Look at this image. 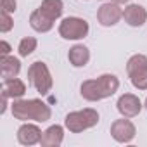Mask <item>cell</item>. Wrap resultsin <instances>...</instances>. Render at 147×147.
<instances>
[{"label":"cell","mask_w":147,"mask_h":147,"mask_svg":"<svg viewBox=\"0 0 147 147\" xmlns=\"http://www.w3.org/2000/svg\"><path fill=\"white\" fill-rule=\"evenodd\" d=\"M64 140V126L61 125H52L42 133L40 145L42 147H59Z\"/></svg>","instance_id":"4fadbf2b"},{"label":"cell","mask_w":147,"mask_h":147,"mask_svg":"<svg viewBox=\"0 0 147 147\" xmlns=\"http://www.w3.org/2000/svg\"><path fill=\"white\" fill-rule=\"evenodd\" d=\"M67 59H69V64L73 67H85L90 61V50H88V47H85L82 43H76L69 49Z\"/></svg>","instance_id":"7c38bea8"},{"label":"cell","mask_w":147,"mask_h":147,"mask_svg":"<svg viewBox=\"0 0 147 147\" xmlns=\"http://www.w3.org/2000/svg\"><path fill=\"white\" fill-rule=\"evenodd\" d=\"M106 2H114V4H119L121 5V4H128L130 0H106Z\"/></svg>","instance_id":"cb8c5ba5"},{"label":"cell","mask_w":147,"mask_h":147,"mask_svg":"<svg viewBox=\"0 0 147 147\" xmlns=\"http://www.w3.org/2000/svg\"><path fill=\"white\" fill-rule=\"evenodd\" d=\"M144 106H145V109H147V99H145V102H144Z\"/></svg>","instance_id":"d4e9b609"},{"label":"cell","mask_w":147,"mask_h":147,"mask_svg":"<svg viewBox=\"0 0 147 147\" xmlns=\"http://www.w3.org/2000/svg\"><path fill=\"white\" fill-rule=\"evenodd\" d=\"M116 107H118V111H119V114H121L123 118H135V116H138L140 111H142V102H140V99H138L137 95H133V94H123V95L118 99Z\"/></svg>","instance_id":"52a82bcc"},{"label":"cell","mask_w":147,"mask_h":147,"mask_svg":"<svg viewBox=\"0 0 147 147\" xmlns=\"http://www.w3.org/2000/svg\"><path fill=\"white\" fill-rule=\"evenodd\" d=\"M97 80H99V83H100V87H102V92H104L106 99L111 97V95H114V94L118 92V88H119V80H118V76H116V75H111V73L100 75Z\"/></svg>","instance_id":"e0dca14e"},{"label":"cell","mask_w":147,"mask_h":147,"mask_svg":"<svg viewBox=\"0 0 147 147\" xmlns=\"http://www.w3.org/2000/svg\"><path fill=\"white\" fill-rule=\"evenodd\" d=\"M80 94H82V97H83L85 100H88V102H99V100L106 99V95H104V92H102V87H100V83H99L97 78H94V80H85V82L82 83V87H80Z\"/></svg>","instance_id":"30bf717a"},{"label":"cell","mask_w":147,"mask_h":147,"mask_svg":"<svg viewBox=\"0 0 147 147\" xmlns=\"http://www.w3.org/2000/svg\"><path fill=\"white\" fill-rule=\"evenodd\" d=\"M147 69V55L144 54H135L128 59L126 62V73H128V76L133 75V73H138V71H144Z\"/></svg>","instance_id":"ac0fdd59"},{"label":"cell","mask_w":147,"mask_h":147,"mask_svg":"<svg viewBox=\"0 0 147 147\" xmlns=\"http://www.w3.org/2000/svg\"><path fill=\"white\" fill-rule=\"evenodd\" d=\"M12 116L19 121L45 123L52 116V109L42 99H16L12 102Z\"/></svg>","instance_id":"6da1fadb"},{"label":"cell","mask_w":147,"mask_h":147,"mask_svg":"<svg viewBox=\"0 0 147 147\" xmlns=\"http://www.w3.org/2000/svg\"><path fill=\"white\" fill-rule=\"evenodd\" d=\"M128 78H130L131 85L137 90H147V69L138 71V73H133V75H130Z\"/></svg>","instance_id":"ffe728a7"},{"label":"cell","mask_w":147,"mask_h":147,"mask_svg":"<svg viewBox=\"0 0 147 147\" xmlns=\"http://www.w3.org/2000/svg\"><path fill=\"white\" fill-rule=\"evenodd\" d=\"M137 135V128L135 125L130 121V118H121L113 121L111 125V137L118 142V144H130Z\"/></svg>","instance_id":"8992f818"},{"label":"cell","mask_w":147,"mask_h":147,"mask_svg":"<svg viewBox=\"0 0 147 147\" xmlns=\"http://www.w3.org/2000/svg\"><path fill=\"white\" fill-rule=\"evenodd\" d=\"M99 113L92 107H85L82 111H73L69 114H66L64 119V126L71 131V133H82L85 130H90L94 126H97L99 123Z\"/></svg>","instance_id":"7a4b0ae2"},{"label":"cell","mask_w":147,"mask_h":147,"mask_svg":"<svg viewBox=\"0 0 147 147\" xmlns=\"http://www.w3.org/2000/svg\"><path fill=\"white\" fill-rule=\"evenodd\" d=\"M40 9H42V12L47 14L52 21H57V19L62 16L64 4H62V0H42Z\"/></svg>","instance_id":"2e32d148"},{"label":"cell","mask_w":147,"mask_h":147,"mask_svg":"<svg viewBox=\"0 0 147 147\" xmlns=\"http://www.w3.org/2000/svg\"><path fill=\"white\" fill-rule=\"evenodd\" d=\"M21 71V61L14 55H4L0 57V75H2V80L7 78H18Z\"/></svg>","instance_id":"5bb4252c"},{"label":"cell","mask_w":147,"mask_h":147,"mask_svg":"<svg viewBox=\"0 0 147 147\" xmlns=\"http://www.w3.org/2000/svg\"><path fill=\"white\" fill-rule=\"evenodd\" d=\"M90 31V26L87 23V19L83 18H76V16H69L64 18L59 24V35L64 40H83Z\"/></svg>","instance_id":"277c9868"},{"label":"cell","mask_w":147,"mask_h":147,"mask_svg":"<svg viewBox=\"0 0 147 147\" xmlns=\"http://www.w3.org/2000/svg\"><path fill=\"white\" fill-rule=\"evenodd\" d=\"M28 80H30L31 87L38 94H42V95H47L52 90V85H54L50 69L42 61H36V62H33L30 66V69H28Z\"/></svg>","instance_id":"3957f363"},{"label":"cell","mask_w":147,"mask_h":147,"mask_svg":"<svg viewBox=\"0 0 147 147\" xmlns=\"http://www.w3.org/2000/svg\"><path fill=\"white\" fill-rule=\"evenodd\" d=\"M123 19L131 28H140L147 21V11L140 4H126L123 9Z\"/></svg>","instance_id":"9c48e42d"},{"label":"cell","mask_w":147,"mask_h":147,"mask_svg":"<svg viewBox=\"0 0 147 147\" xmlns=\"http://www.w3.org/2000/svg\"><path fill=\"white\" fill-rule=\"evenodd\" d=\"M54 23H55V21H52L47 14H43L40 7H38L36 11H33L31 16H30V26H31L36 33H49V31L54 28Z\"/></svg>","instance_id":"9a60e30c"},{"label":"cell","mask_w":147,"mask_h":147,"mask_svg":"<svg viewBox=\"0 0 147 147\" xmlns=\"http://www.w3.org/2000/svg\"><path fill=\"white\" fill-rule=\"evenodd\" d=\"M36 45H38V42H36L35 36H24V38L19 42L18 52H19L21 57H28V55H31V54L36 50Z\"/></svg>","instance_id":"d6986e66"},{"label":"cell","mask_w":147,"mask_h":147,"mask_svg":"<svg viewBox=\"0 0 147 147\" xmlns=\"http://www.w3.org/2000/svg\"><path fill=\"white\" fill-rule=\"evenodd\" d=\"M42 130L40 126L35 123H30V121H24L19 128H18V142L21 145H35V144H40L42 140Z\"/></svg>","instance_id":"ba28073f"},{"label":"cell","mask_w":147,"mask_h":147,"mask_svg":"<svg viewBox=\"0 0 147 147\" xmlns=\"http://www.w3.org/2000/svg\"><path fill=\"white\" fill-rule=\"evenodd\" d=\"M26 94V85L19 78H7L2 80V95H7L9 99H23Z\"/></svg>","instance_id":"8fae6325"},{"label":"cell","mask_w":147,"mask_h":147,"mask_svg":"<svg viewBox=\"0 0 147 147\" xmlns=\"http://www.w3.org/2000/svg\"><path fill=\"white\" fill-rule=\"evenodd\" d=\"M11 45L5 42V40H2L0 42V57H4V55H11Z\"/></svg>","instance_id":"603a6c76"},{"label":"cell","mask_w":147,"mask_h":147,"mask_svg":"<svg viewBox=\"0 0 147 147\" xmlns=\"http://www.w3.org/2000/svg\"><path fill=\"white\" fill-rule=\"evenodd\" d=\"M14 28V19L9 12L0 11V33H9Z\"/></svg>","instance_id":"44dd1931"},{"label":"cell","mask_w":147,"mask_h":147,"mask_svg":"<svg viewBox=\"0 0 147 147\" xmlns=\"http://www.w3.org/2000/svg\"><path fill=\"white\" fill-rule=\"evenodd\" d=\"M121 19H123V9L119 7V4L104 2L97 11V21L100 26L111 28V26H116Z\"/></svg>","instance_id":"5b68a950"},{"label":"cell","mask_w":147,"mask_h":147,"mask_svg":"<svg viewBox=\"0 0 147 147\" xmlns=\"http://www.w3.org/2000/svg\"><path fill=\"white\" fill-rule=\"evenodd\" d=\"M0 7H2V11H5L9 14H14L18 9V2L16 0H0Z\"/></svg>","instance_id":"7402d4cb"}]
</instances>
